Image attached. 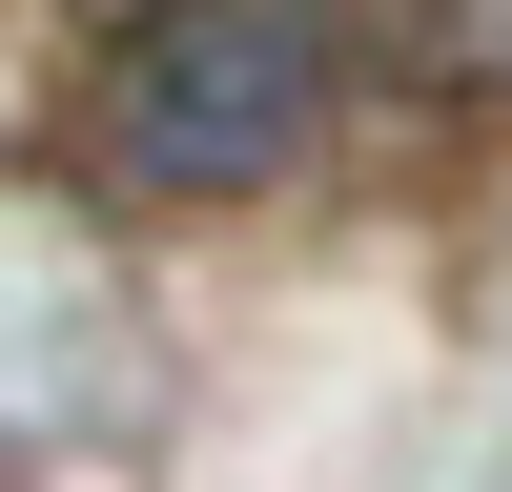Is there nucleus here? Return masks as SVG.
Wrapping results in <instances>:
<instances>
[{
	"instance_id": "obj_1",
	"label": "nucleus",
	"mask_w": 512,
	"mask_h": 492,
	"mask_svg": "<svg viewBox=\"0 0 512 492\" xmlns=\"http://www.w3.org/2000/svg\"><path fill=\"white\" fill-rule=\"evenodd\" d=\"M308 123H328V0H144L103 62V164L185 205L308 164Z\"/></svg>"
},
{
	"instance_id": "obj_2",
	"label": "nucleus",
	"mask_w": 512,
	"mask_h": 492,
	"mask_svg": "<svg viewBox=\"0 0 512 492\" xmlns=\"http://www.w3.org/2000/svg\"><path fill=\"white\" fill-rule=\"evenodd\" d=\"M390 62L451 82V103H492V82H512V0H390Z\"/></svg>"
}]
</instances>
